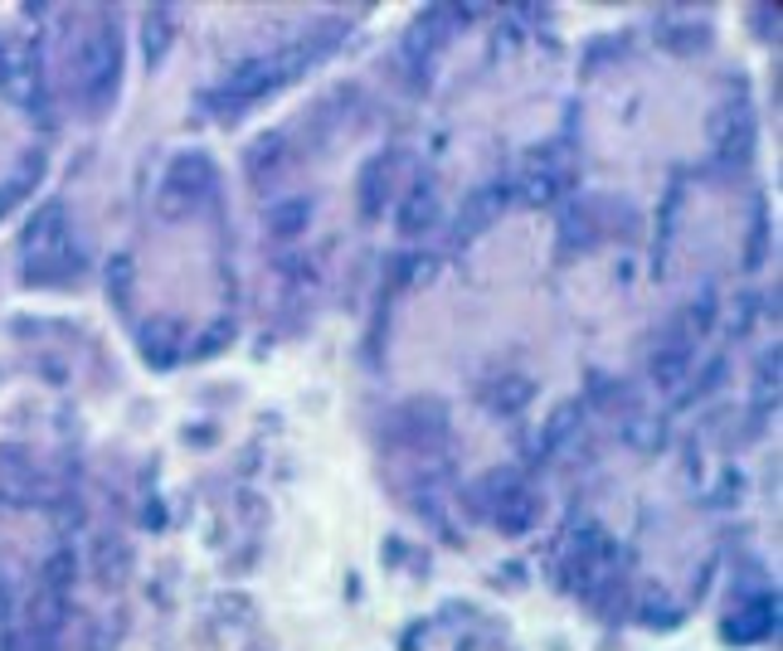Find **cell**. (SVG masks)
Here are the masks:
<instances>
[{
  "label": "cell",
  "mask_w": 783,
  "mask_h": 651,
  "mask_svg": "<svg viewBox=\"0 0 783 651\" xmlns=\"http://www.w3.org/2000/svg\"><path fill=\"white\" fill-rule=\"evenodd\" d=\"M73 83H78L88 98H108L112 88H118V29H93V35L78 39V49H73Z\"/></svg>",
  "instance_id": "1"
},
{
  "label": "cell",
  "mask_w": 783,
  "mask_h": 651,
  "mask_svg": "<svg viewBox=\"0 0 783 651\" xmlns=\"http://www.w3.org/2000/svg\"><path fill=\"white\" fill-rule=\"evenodd\" d=\"M210 185H215V165L205 161V156H175L171 171H166V181H161V195H156L161 219L191 214V209L210 195Z\"/></svg>",
  "instance_id": "2"
},
{
  "label": "cell",
  "mask_w": 783,
  "mask_h": 651,
  "mask_svg": "<svg viewBox=\"0 0 783 651\" xmlns=\"http://www.w3.org/2000/svg\"><path fill=\"white\" fill-rule=\"evenodd\" d=\"M302 64V49L297 54H273V59H248V64H238L234 69V78L224 83V108H238V102H254V98H264L268 88H278V83H287L292 73H297Z\"/></svg>",
  "instance_id": "3"
},
{
  "label": "cell",
  "mask_w": 783,
  "mask_h": 651,
  "mask_svg": "<svg viewBox=\"0 0 783 651\" xmlns=\"http://www.w3.org/2000/svg\"><path fill=\"white\" fill-rule=\"evenodd\" d=\"M25 254H29V268H39L45 258H59L64 254V209L59 205H45L25 229Z\"/></svg>",
  "instance_id": "4"
},
{
  "label": "cell",
  "mask_w": 783,
  "mask_h": 651,
  "mask_svg": "<svg viewBox=\"0 0 783 651\" xmlns=\"http://www.w3.org/2000/svg\"><path fill=\"white\" fill-rule=\"evenodd\" d=\"M536 516H540V501L530 496V491H506V496L497 501V525L506 535H526L530 525H536Z\"/></svg>",
  "instance_id": "5"
},
{
  "label": "cell",
  "mask_w": 783,
  "mask_h": 651,
  "mask_svg": "<svg viewBox=\"0 0 783 651\" xmlns=\"http://www.w3.org/2000/svg\"><path fill=\"white\" fill-rule=\"evenodd\" d=\"M501 205H506V191L501 185H487V191H477L473 199H467V209H463V234H477V229H487L492 219L501 214Z\"/></svg>",
  "instance_id": "6"
},
{
  "label": "cell",
  "mask_w": 783,
  "mask_h": 651,
  "mask_svg": "<svg viewBox=\"0 0 783 651\" xmlns=\"http://www.w3.org/2000/svg\"><path fill=\"white\" fill-rule=\"evenodd\" d=\"M686 370H692V355H686V345H666V351L652 355V380L662 384V390H676V384L686 380Z\"/></svg>",
  "instance_id": "7"
},
{
  "label": "cell",
  "mask_w": 783,
  "mask_h": 651,
  "mask_svg": "<svg viewBox=\"0 0 783 651\" xmlns=\"http://www.w3.org/2000/svg\"><path fill=\"white\" fill-rule=\"evenodd\" d=\"M307 219H311L307 199H287V205H278L273 214H268V234L273 238H297L302 229H307Z\"/></svg>",
  "instance_id": "8"
},
{
  "label": "cell",
  "mask_w": 783,
  "mask_h": 651,
  "mask_svg": "<svg viewBox=\"0 0 783 651\" xmlns=\"http://www.w3.org/2000/svg\"><path fill=\"white\" fill-rule=\"evenodd\" d=\"M769 627H774V607L769 603H755L739 617H730V637H739V642H755V637H764Z\"/></svg>",
  "instance_id": "9"
},
{
  "label": "cell",
  "mask_w": 783,
  "mask_h": 651,
  "mask_svg": "<svg viewBox=\"0 0 783 651\" xmlns=\"http://www.w3.org/2000/svg\"><path fill=\"white\" fill-rule=\"evenodd\" d=\"M142 45H146V59H166V49H171V15L166 10H156V15H146V29H142Z\"/></svg>",
  "instance_id": "10"
},
{
  "label": "cell",
  "mask_w": 783,
  "mask_h": 651,
  "mask_svg": "<svg viewBox=\"0 0 783 651\" xmlns=\"http://www.w3.org/2000/svg\"><path fill=\"white\" fill-rule=\"evenodd\" d=\"M433 209H438V199H433V195H428V191H414V195H409V205H404L400 229H404V234H419V229L433 224Z\"/></svg>",
  "instance_id": "11"
},
{
  "label": "cell",
  "mask_w": 783,
  "mask_h": 651,
  "mask_svg": "<svg viewBox=\"0 0 783 651\" xmlns=\"http://www.w3.org/2000/svg\"><path fill=\"white\" fill-rule=\"evenodd\" d=\"M574 428H579V404H560L555 414H550L546 438H540V443H546V447H560V443H565V438L574 433Z\"/></svg>",
  "instance_id": "12"
},
{
  "label": "cell",
  "mask_w": 783,
  "mask_h": 651,
  "mask_svg": "<svg viewBox=\"0 0 783 651\" xmlns=\"http://www.w3.org/2000/svg\"><path fill=\"white\" fill-rule=\"evenodd\" d=\"M142 345H146V355H156V360H171V351H175V326H171V321L146 326Z\"/></svg>",
  "instance_id": "13"
},
{
  "label": "cell",
  "mask_w": 783,
  "mask_h": 651,
  "mask_svg": "<svg viewBox=\"0 0 783 651\" xmlns=\"http://www.w3.org/2000/svg\"><path fill=\"white\" fill-rule=\"evenodd\" d=\"M526 398H530V384L511 374V380H506V394H497V408H501V414H516V408L526 404Z\"/></svg>",
  "instance_id": "14"
},
{
  "label": "cell",
  "mask_w": 783,
  "mask_h": 651,
  "mask_svg": "<svg viewBox=\"0 0 783 651\" xmlns=\"http://www.w3.org/2000/svg\"><path fill=\"white\" fill-rule=\"evenodd\" d=\"M526 199H530V205H550V199H555V175H530V181H526Z\"/></svg>",
  "instance_id": "15"
},
{
  "label": "cell",
  "mask_w": 783,
  "mask_h": 651,
  "mask_svg": "<svg viewBox=\"0 0 783 651\" xmlns=\"http://www.w3.org/2000/svg\"><path fill=\"white\" fill-rule=\"evenodd\" d=\"M15 195H20L15 185H10V191H0V209H5V205H10V199H15Z\"/></svg>",
  "instance_id": "16"
}]
</instances>
